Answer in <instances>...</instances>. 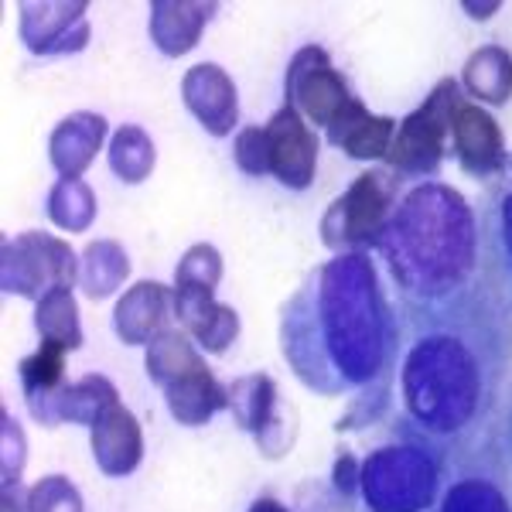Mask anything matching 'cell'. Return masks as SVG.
Returning a JSON list of instances; mask_svg holds the SVG:
<instances>
[{"mask_svg":"<svg viewBox=\"0 0 512 512\" xmlns=\"http://www.w3.org/2000/svg\"><path fill=\"white\" fill-rule=\"evenodd\" d=\"M458 106H461L458 86H454V79H444L414 117H407L400 123L386 158L403 171L434 168V164L441 161L444 134L451 130V120H454V110H458Z\"/></svg>","mask_w":512,"mask_h":512,"instance_id":"1","label":"cell"},{"mask_svg":"<svg viewBox=\"0 0 512 512\" xmlns=\"http://www.w3.org/2000/svg\"><path fill=\"white\" fill-rule=\"evenodd\" d=\"M386 209H390V181L383 175H362L355 185L349 188V195L328 212L321 233L332 246L345 243V246H366L376 243L379 226L386 219Z\"/></svg>","mask_w":512,"mask_h":512,"instance_id":"2","label":"cell"},{"mask_svg":"<svg viewBox=\"0 0 512 512\" xmlns=\"http://www.w3.org/2000/svg\"><path fill=\"white\" fill-rule=\"evenodd\" d=\"M287 96H291V106L301 103L304 113H308L315 123H325V127H332V120L352 103V96H349V89H345L342 76L328 69L325 52L315 48V45H308L294 59Z\"/></svg>","mask_w":512,"mask_h":512,"instance_id":"3","label":"cell"},{"mask_svg":"<svg viewBox=\"0 0 512 512\" xmlns=\"http://www.w3.org/2000/svg\"><path fill=\"white\" fill-rule=\"evenodd\" d=\"M270 144V171L284 181L287 188H308L311 175H315V154L318 140L304 127L294 106H284L267 127Z\"/></svg>","mask_w":512,"mask_h":512,"instance_id":"4","label":"cell"},{"mask_svg":"<svg viewBox=\"0 0 512 512\" xmlns=\"http://www.w3.org/2000/svg\"><path fill=\"white\" fill-rule=\"evenodd\" d=\"M393 137H396V123L390 117H373V113H366V106H362L359 99H352V103L332 120V127H328V140L342 147L349 158H359V161L386 158L393 147Z\"/></svg>","mask_w":512,"mask_h":512,"instance_id":"5","label":"cell"},{"mask_svg":"<svg viewBox=\"0 0 512 512\" xmlns=\"http://www.w3.org/2000/svg\"><path fill=\"white\" fill-rule=\"evenodd\" d=\"M451 134L454 151H458V158L468 171L485 175V171H495L502 164V134L485 110L461 99V106L454 110L451 120Z\"/></svg>","mask_w":512,"mask_h":512,"instance_id":"6","label":"cell"},{"mask_svg":"<svg viewBox=\"0 0 512 512\" xmlns=\"http://www.w3.org/2000/svg\"><path fill=\"white\" fill-rule=\"evenodd\" d=\"M168 396H171V410H175V417L188 420V424H198V420L216 414L219 407H226V393L212 383V376L205 373V366L192 369L181 383L171 386Z\"/></svg>","mask_w":512,"mask_h":512,"instance_id":"7","label":"cell"},{"mask_svg":"<svg viewBox=\"0 0 512 512\" xmlns=\"http://www.w3.org/2000/svg\"><path fill=\"white\" fill-rule=\"evenodd\" d=\"M62 355H65V345L45 342L35 355H31V359L21 362V376H24V386H28V393L52 390V386L59 383V376H62Z\"/></svg>","mask_w":512,"mask_h":512,"instance_id":"8","label":"cell"},{"mask_svg":"<svg viewBox=\"0 0 512 512\" xmlns=\"http://www.w3.org/2000/svg\"><path fill=\"white\" fill-rule=\"evenodd\" d=\"M236 161L243 171L250 175H263L270 171V144H267V130L260 127H246L236 140Z\"/></svg>","mask_w":512,"mask_h":512,"instance_id":"9","label":"cell"}]
</instances>
